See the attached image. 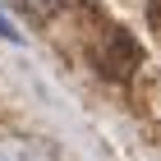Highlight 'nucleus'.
<instances>
[{
  "label": "nucleus",
  "mask_w": 161,
  "mask_h": 161,
  "mask_svg": "<svg viewBox=\"0 0 161 161\" xmlns=\"http://www.w3.org/2000/svg\"><path fill=\"white\" fill-rule=\"evenodd\" d=\"M138 42L124 32V28H106V42L97 46V64H101V74H111V78H129L138 69Z\"/></svg>",
  "instance_id": "obj_1"
},
{
  "label": "nucleus",
  "mask_w": 161,
  "mask_h": 161,
  "mask_svg": "<svg viewBox=\"0 0 161 161\" xmlns=\"http://www.w3.org/2000/svg\"><path fill=\"white\" fill-rule=\"evenodd\" d=\"M0 161H60V147L37 134H0Z\"/></svg>",
  "instance_id": "obj_2"
},
{
  "label": "nucleus",
  "mask_w": 161,
  "mask_h": 161,
  "mask_svg": "<svg viewBox=\"0 0 161 161\" xmlns=\"http://www.w3.org/2000/svg\"><path fill=\"white\" fill-rule=\"evenodd\" d=\"M19 5H23V9H28V14H32V19H51V14L60 9L64 0H19Z\"/></svg>",
  "instance_id": "obj_3"
},
{
  "label": "nucleus",
  "mask_w": 161,
  "mask_h": 161,
  "mask_svg": "<svg viewBox=\"0 0 161 161\" xmlns=\"http://www.w3.org/2000/svg\"><path fill=\"white\" fill-rule=\"evenodd\" d=\"M147 19H152V23L161 28V0H147Z\"/></svg>",
  "instance_id": "obj_4"
},
{
  "label": "nucleus",
  "mask_w": 161,
  "mask_h": 161,
  "mask_svg": "<svg viewBox=\"0 0 161 161\" xmlns=\"http://www.w3.org/2000/svg\"><path fill=\"white\" fill-rule=\"evenodd\" d=\"M0 37H19V32H14V28L5 23V14H0Z\"/></svg>",
  "instance_id": "obj_5"
}]
</instances>
